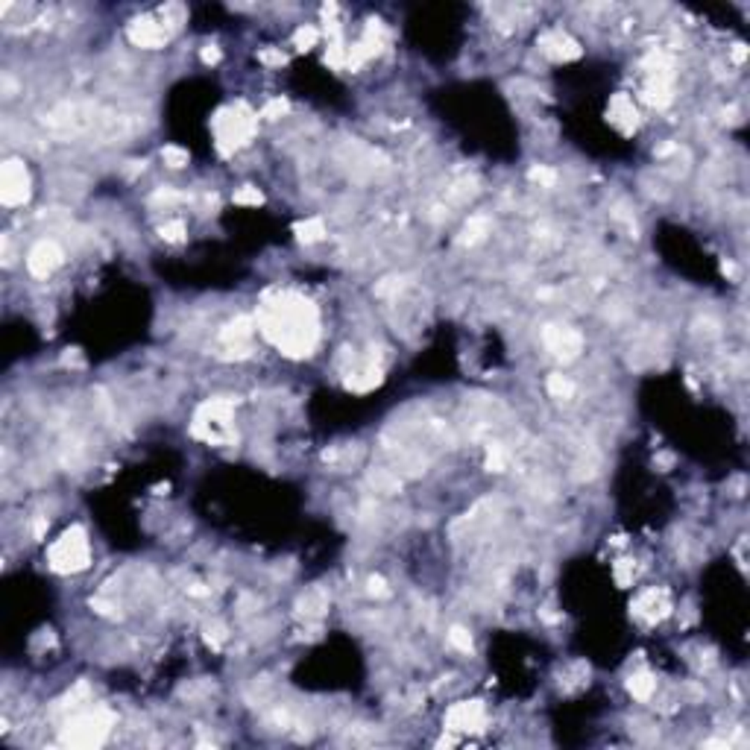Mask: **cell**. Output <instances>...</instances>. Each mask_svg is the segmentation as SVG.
<instances>
[{"label":"cell","instance_id":"obj_1","mask_svg":"<svg viewBox=\"0 0 750 750\" xmlns=\"http://www.w3.org/2000/svg\"><path fill=\"white\" fill-rule=\"evenodd\" d=\"M258 329L287 358H308L319 340V314L299 294H275L264 302Z\"/></svg>","mask_w":750,"mask_h":750},{"label":"cell","instance_id":"obj_2","mask_svg":"<svg viewBox=\"0 0 750 750\" xmlns=\"http://www.w3.org/2000/svg\"><path fill=\"white\" fill-rule=\"evenodd\" d=\"M211 129H214V144H217L220 156H235L240 147H247L255 138L258 115L243 103L226 106V109H220L217 115H214Z\"/></svg>","mask_w":750,"mask_h":750},{"label":"cell","instance_id":"obj_3","mask_svg":"<svg viewBox=\"0 0 750 750\" xmlns=\"http://www.w3.org/2000/svg\"><path fill=\"white\" fill-rule=\"evenodd\" d=\"M48 565L56 575H76L91 565V542L88 533L80 525H71L62 531V537L53 540L48 548Z\"/></svg>","mask_w":750,"mask_h":750},{"label":"cell","instance_id":"obj_4","mask_svg":"<svg viewBox=\"0 0 750 750\" xmlns=\"http://www.w3.org/2000/svg\"><path fill=\"white\" fill-rule=\"evenodd\" d=\"M115 724V718L109 709H85L68 718V724L62 727V742L73 747H97L106 742L109 730Z\"/></svg>","mask_w":750,"mask_h":750},{"label":"cell","instance_id":"obj_5","mask_svg":"<svg viewBox=\"0 0 750 750\" xmlns=\"http://www.w3.org/2000/svg\"><path fill=\"white\" fill-rule=\"evenodd\" d=\"M29 171L21 159H6L0 164V203L6 208H18L29 200Z\"/></svg>","mask_w":750,"mask_h":750},{"label":"cell","instance_id":"obj_6","mask_svg":"<svg viewBox=\"0 0 750 750\" xmlns=\"http://www.w3.org/2000/svg\"><path fill=\"white\" fill-rule=\"evenodd\" d=\"M449 733H481L486 727V709L481 700H461L452 703L446 718H442Z\"/></svg>","mask_w":750,"mask_h":750},{"label":"cell","instance_id":"obj_7","mask_svg":"<svg viewBox=\"0 0 750 750\" xmlns=\"http://www.w3.org/2000/svg\"><path fill=\"white\" fill-rule=\"evenodd\" d=\"M542 343L545 349L551 352L554 358L560 361H575L580 352H584V338H580V331L572 329V326H545L542 329Z\"/></svg>","mask_w":750,"mask_h":750},{"label":"cell","instance_id":"obj_8","mask_svg":"<svg viewBox=\"0 0 750 750\" xmlns=\"http://www.w3.org/2000/svg\"><path fill=\"white\" fill-rule=\"evenodd\" d=\"M127 36H129V41L135 44V48H147V50H159V48H164V44H167V38H171L167 27L159 18H152V15L132 18Z\"/></svg>","mask_w":750,"mask_h":750},{"label":"cell","instance_id":"obj_9","mask_svg":"<svg viewBox=\"0 0 750 750\" xmlns=\"http://www.w3.org/2000/svg\"><path fill=\"white\" fill-rule=\"evenodd\" d=\"M668 610H671V601H668L665 589H645V592H639L630 604L633 619L642 624H656L660 619L668 616Z\"/></svg>","mask_w":750,"mask_h":750},{"label":"cell","instance_id":"obj_10","mask_svg":"<svg viewBox=\"0 0 750 750\" xmlns=\"http://www.w3.org/2000/svg\"><path fill=\"white\" fill-rule=\"evenodd\" d=\"M540 53L548 62H572V59L584 53V48L565 29H548V33L540 36Z\"/></svg>","mask_w":750,"mask_h":750},{"label":"cell","instance_id":"obj_11","mask_svg":"<svg viewBox=\"0 0 750 750\" xmlns=\"http://www.w3.org/2000/svg\"><path fill=\"white\" fill-rule=\"evenodd\" d=\"M607 120L621 135H633L639 129V120H642L636 100L627 94V91H619V94H613V97H610V106H607Z\"/></svg>","mask_w":750,"mask_h":750},{"label":"cell","instance_id":"obj_12","mask_svg":"<svg viewBox=\"0 0 750 750\" xmlns=\"http://www.w3.org/2000/svg\"><path fill=\"white\" fill-rule=\"evenodd\" d=\"M62 247H59L56 240H38L33 250L27 252V270L29 275H36V279H48V275L62 264Z\"/></svg>","mask_w":750,"mask_h":750},{"label":"cell","instance_id":"obj_13","mask_svg":"<svg viewBox=\"0 0 750 750\" xmlns=\"http://www.w3.org/2000/svg\"><path fill=\"white\" fill-rule=\"evenodd\" d=\"M378 384H381V366H375L373 361H363L346 373V387L355 390V393H366Z\"/></svg>","mask_w":750,"mask_h":750},{"label":"cell","instance_id":"obj_14","mask_svg":"<svg viewBox=\"0 0 750 750\" xmlns=\"http://www.w3.org/2000/svg\"><path fill=\"white\" fill-rule=\"evenodd\" d=\"M329 610V592L323 586H311L308 592H302L299 595V601H296V613L305 619V621H314L319 619Z\"/></svg>","mask_w":750,"mask_h":750},{"label":"cell","instance_id":"obj_15","mask_svg":"<svg viewBox=\"0 0 750 750\" xmlns=\"http://www.w3.org/2000/svg\"><path fill=\"white\" fill-rule=\"evenodd\" d=\"M627 692H630L633 700H651L656 695V680L651 671H633L630 677H627Z\"/></svg>","mask_w":750,"mask_h":750},{"label":"cell","instance_id":"obj_16","mask_svg":"<svg viewBox=\"0 0 750 750\" xmlns=\"http://www.w3.org/2000/svg\"><path fill=\"white\" fill-rule=\"evenodd\" d=\"M296 238L302 240V243H317V240H323L329 232H326V223L319 220V217H308V220H302V223H296Z\"/></svg>","mask_w":750,"mask_h":750},{"label":"cell","instance_id":"obj_17","mask_svg":"<svg viewBox=\"0 0 750 750\" xmlns=\"http://www.w3.org/2000/svg\"><path fill=\"white\" fill-rule=\"evenodd\" d=\"M489 229H493V223H489L486 214H475V217H469V223L463 226V243H478L489 235Z\"/></svg>","mask_w":750,"mask_h":750},{"label":"cell","instance_id":"obj_18","mask_svg":"<svg viewBox=\"0 0 750 750\" xmlns=\"http://www.w3.org/2000/svg\"><path fill=\"white\" fill-rule=\"evenodd\" d=\"M545 387H548V393L554 396V399H572L575 390H577L575 381L569 375H563V373H551L548 381H545Z\"/></svg>","mask_w":750,"mask_h":750},{"label":"cell","instance_id":"obj_19","mask_svg":"<svg viewBox=\"0 0 750 750\" xmlns=\"http://www.w3.org/2000/svg\"><path fill=\"white\" fill-rule=\"evenodd\" d=\"M185 18H188V9L182 6V3H167V6H161V12H159V21L167 27V33L179 29L182 24H185Z\"/></svg>","mask_w":750,"mask_h":750},{"label":"cell","instance_id":"obj_20","mask_svg":"<svg viewBox=\"0 0 750 750\" xmlns=\"http://www.w3.org/2000/svg\"><path fill=\"white\" fill-rule=\"evenodd\" d=\"M446 639H449V645L454 651H461V654H472V651H475V642H472V633L466 630V627H457V624L449 627Z\"/></svg>","mask_w":750,"mask_h":750},{"label":"cell","instance_id":"obj_21","mask_svg":"<svg viewBox=\"0 0 750 750\" xmlns=\"http://www.w3.org/2000/svg\"><path fill=\"white\" fill-rule=\"evenodd\" d=\"M317 41H319V29L311 27V24H302L294 33V48L296 50H311V48H317Z\"/></svg>","mask_w":750,"mask_h":750},{"label":"cell","instance_id":"obj_22","mask_svg":"<svg viewBox=\"0 0 750 750\" xmlns=\"http://www.w3.org/2000/svg\"><path fill=\"white\" fill-rule=\"evenodd\" d=\"M528 176H531L533 185H540V188H554L557 185V171L554 167H548V164H533Z\"/></svg>","mask_w":750,"mask_h":750},{"label":"cell","instance_id":"obj_23","mask_svg":"<svg viewBox=\"0 0 750 750\" xmlns=\"http://www.w3.org/2000/svg\"><path fill=\"white\" fill-rule=\"evenodd\" d=\"M264 203V194L258 191L255 185H243L235 191V205H243V208H258Z\"/></svg>","mask_w":750,"mask_h":750},{"label":"cell","instance_id":"obj_24","mask_svg":"<svg viewBox=\"0 0 750 750\" xmlns=\"http://www.w3.org/2000/svg\"><path fill=\"white\" fill-rule=\"evenodd\" d=\"M507 461L510 457H507V452H504L501 442H493V446L486 449V469L489 472H504L507 469Z\"/></svg>","mask_w":750,"mask_h":750},{"label":"cell","instance_id":"obj_25","mask_svg":"<svg viewBox=\"0 0 750 750\" xmlns=\"http://www.w3.org/2000/svg\"><path fill=\"white\" fill-rule=\"evenodd\" d=\"M188 150H182V147H176V144H167L164 150H161V161L167 164V167H173V171H179V167H185L188 164Z\"/></svg>","mask_w":750,"mask_h":750},{"label":"cell","instance_id":"obj_26","mask_svg":"<svg viewBox=\"0 0 750 750\" xmlns=\"http://www.w3.org/2000/svg\"><path fill=\"white\" fill-rule=\"evenodd\" d=\"M159 235H161L167 243H182V240H185V235H188V229H185V223H182V220H167V223L159 229Z\"/></svg>","mask_w":750,"mask_h":750},{"label":"cell","instance_id":"obj_27","mask_svg":"<svg viewBox=\"0 0 750 750\" xmlns=\"http://www.w3.org/2000/svg\"><path fill=\"white\" fill-rule=\"evenodd\" d=\"M613 577H616V584H619V586H630V584H633V577H636V565H633V560H616V565H613Z\"/></svg>","mask_w":750,"mask_h":750},{"label":"cell","instance_id":"obj_28","mask_svg":"<svg viewBox=\"0 0 750 750\" xmlns=\"http://www.w3.org/2000/svg\"><path fill=\"white\" fill-rule=\"evenodd\" d=\"M370 484H373L375 489H381V493H396V489H399V478L390 475V472H384V469L373 472V475H370Z\"/></svg>","mask_w":750,"mask_h":750},{"label":"cell","instance_id":"obj_29","mask_svg":"<svg viewBox=\"0 0 750 750\" xmlns=\"http://www.w3.org/2000/svg\"><path fill=\"white\" fill-rule=\"evenodd\" d=\"M402 287H405V279H402V275H387V279H381V282L375 284V296H381V299L396 296Z\"/></svg>","mask_w":750,"mask_h":750},{"label":"cell","instance_id":"obj_30","mask_svg":"<svg viewBox=\"0 0 750 750\" xmlns=\"http://www.w3.org/2000/svg\"><path fill=\"white\" fill-rule=\"evenodd\" d=\"M258 62L267 65V68H282L287 62V56L279 48H264V50H258Z\"/></svg>","mask_w":750,"mask_h":750},{"label":"cell","instance_id":"obj_31","mask_svg":"<svg viewBox=\"0 0 750 750\" xmlns=\"http://www.w3.org/2000/svg\"><path fill=\"white\" fill-rule=\"evenodd\" d=\"M287 109H290V106H287L284 97H273V100L264 106V109H261V117H267V120H279V117L287 115Z\"/></svg>","mask_w":750,"mask_h":750},{"label":"cell","instance_id":"obj_32","mask_svg":"<svg viewBox=\"0 0 750 750\" xmlns=\"http://www.w3.org/2000/svg\"><path fill=\"white\" fill-rule=\"evenodd\" d=\"M91 610H94L97 616H106V619H115V616H120V607L115 604V601H109V598H91Z\"/></svg>","mask_w":750,"mask_h":750},{"label":"cell","instance_id":"obj_33","mask_svg":"<svg viewBox=\"0 0 750 750\" xmlns=\"http://www.w3.org/2000/svg\"><path fill=\"white\" fill-rule=\"evenodd\" d=\"M226 636H229V633H226V627H223V624H217V621H214V624H208V627H205V642H208V645H211L214 651H217V648H223Z\"/></svg>","mask_w":750,"mask_h":750},{"label":"cell","instance_id":"obj_34","mask_svg":"<svg viewBox=\"0 0 750 750\" xmlns=\"http://www.w3.org/2000/svg\"><path fill=\"white\" fill-rule=\"evenodd\" d=\"M366 589H370V595H375V598H387V595H390L387 580L378 577V575H373L370 580H366Z\"/></svg>","mask_w":750,"mask_h":750},{"label":"cell","instance_id":"obj_35","mask_svg":"<svg viewBox=\"0 0 750 750\" xmlns=\"http://www.w3.org/2000/svg\"><path fill=\"white\" fill-rule=\"evenodd\" d=\"M200 56H203V62H205V65H217L220 59H223V53H220V48H217V44H205V48H203V53H200Z\"/></svg>","mask_w":750,"mask_h":750},{"label":"cell","instance_id":"obj_36","mask_svg":"<svg viewBox=\"0 0 750 750\" xmlns=\"http://www.w3.org/2000/svg\"><path fill=\"white\" fill-rule=\"evenodd\" d=\"M744 59H747V44H742V41H739V44H733V62L742 65Z\"/></svg>","mask_w":750,"mask_h":750}]
</instances>
